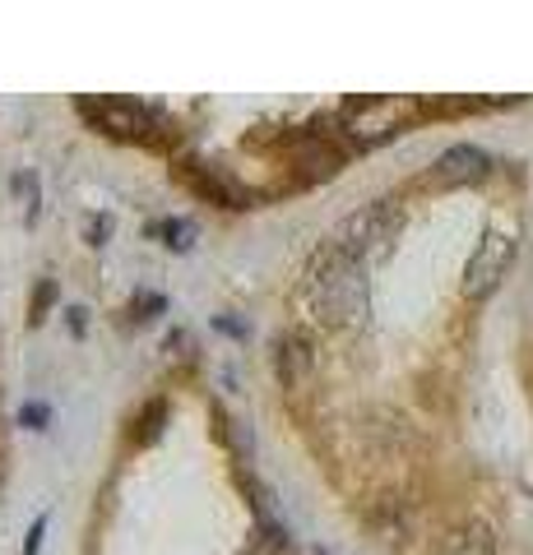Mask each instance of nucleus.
<instances>
[{"label": "nucleus", "instance_id": "f257e3e1", "mask_svg": "<svg viewBox=\"0 0 533 555\" xmlns=\"http://www.w3.org/2000/svg\"><path fill=\"white\" fill-rule=\"evenodd\" d=\"M306 301H312V315L325 328L363 324L367 320V264H357L334 241H325L312 255V269H306Z\"/></svg>", "mask_w": 533, "mask_h": 555}, {"label": "nucleus", "instance_id": "f03ea898", "mask_svg": "<svg viewBox=\"0 0 533 555\" xmlns=\"http://www.w3.org/2000/svg\"><path fill=\"white\" fill-rule=\"evenodd\" d=\"M413 116H422L418 98H357L339 107V130L353 139L357 149H376L394 139Z\"/></svg>", "mask_w": 533, "mask_h": 555}, {"label": "nucleus", "instance_id": "7ed1b4c3", "mask_svg": "<svg viewBox=\"0 0 533 555\" xmlns=\"http://www.w3.org/2000/svg\"><path fill=\"white\" fill-rule=\"evenodd\" d=\"M399 222H404L399 204H394V199H376L367 208H357L353 218H343L334 246L343 255H353L357 264H367V259H381L390 250V241L399 236Z\"/></svg>", "mask_w": 533, "mask_h": 555}, {"label": "nucleus", "instance_id": "20e7f679", "mask_svg": "<svg viewBox=\"0 0 533 555\" xmlns=\"http://www.w3.org/2000/svg\"><path fill=\"white\" fill-rule=\"evenodd\" d=\"M515 264V232L510 228H487L478 250L464 264V297L469 301H487L496 287H502L506 269Z\"/></svg>", "mask_w": 533, "mask_h": 555}, {"label": "nucleus", "instance_id": "39448f33", "mask_svg": "<svg viewBox=\"0 0 533 555\" xmlns=\"http://www.w3.org/2000/svg\"><path fill=\"white\" fill-rule=\"evenodd\" d=\"M79 112L89 116L98 130H107L116 139H153V130H158L153 112L140 107V102H126V98H79Z\"/></svg>", "mask_w": 533, "mask_h": 555}, {"label": "nucleus", "instance_id": "423d86ee", "mask_svg": "<svg viewBox=\"0 0 533 555\" xmlns=\"http://www.w3.org/2000/svg\"><path fill=\"white\" fill-rule=\"evenodd\" d=\"M492 171V163H487V153L478 149V144H455V149H445L441 158H436V167H432V181L436 190H459V185H478Z\"/></svg>", "mask_w": 533, "mask_h": 555}, {"label": "nucleus", "instance_id": "0eeeda50", "mask_svg": "<svg viewBox=\"0 0 533 555\" xmlns=\"http://www.w3.org/2000/svg\"><path fill=\"white\" fill-rule=\"evenodd\" d=\"M186 181H191L204 199H214V204H223V208H246V204H251L246 190L237 185L223 167H214V163H191V167H186Z\"/></svg>", "mask_w": 533, "mask_h": 555}, {"label": "nucleus", "instance_id": "6e6552de", "mask_svg": "<svg viewBox=\"0 0 533 555\" xmlns=\"http://www.w3.org/2000/svg\"><path fill=\"white\" fill-rule=\"evenodd\" d=\"M246 495H251V509H255V524H261L265 542H269V546H288V528L279 524V518H274V505H269V491H265V486L246 477Z\"/></svg>", "mask_w": 533, "mask_h": 555}, {"label": "nucleus", "instance_id": "1a4fd4ad", "mask_svg": "<svg viewBox=\"0 0 533 555\" xmlns=\"http://www.w3.org/2000/svg\"><path fill=\"white\" fill-rule=\"evenodd\" d=\"M496 542H492V532L483 524H469V528H459L445 537V551L441 555H492Z\"/></svg>", "mask_w": 533, "mask_h": 555}, {"label": "nucleus", "instance_id": "9d476101", "mask_svg": "<svg viewBox=\"0 0 533 555\" xmlns=\"http://www.w3.org/2000/svg\"><path fill=\"white\" fill-rule=\"evenodd\" d=\"M302 366H306V347L297 338H279V375H283V385H297Z\"/></svg>", "mask_w": 533, "mask_h": 555}, {"label": "nucleus", "instance_id": "9b49d317", "mask_svg": "<svg viewBox=\"0 0 533 555\" xmlns=\"http://www.w3.org/2000/svg\"><path fill=\"white\" fill-rule=\"evenodd\" d=\"M158 232L167 236L163 246H172V250H191V236H195V228H191V222H186V218H167Z\"/></svg>", "mask_w": 533, "mask_h": 555}, {"label": "nucleus", "instance_id": "f8f14e48", "mask_svg": "<svg viewBox=\"0 0 533 555\" xmlns=\"http://www.w3.org/2000/svg\"><path fill=\"white\" fill-rule=\"evenodd\" d=\"M163 416H167V403H149V412H144V430H140V444H149L153 436H158V430H163Z\"/></svg>", "mask_w": 533, "mask_h": 555}, {"label": "nucleus", "instance_id": "ddd939ff", "mask_svg": "<svg viewBox=\"0 0 533 555\" xmlns=\"http://www.w3.org/2000/svg\"><path fill=\"white\" fill-rule=\"evenodd\" d=\"M20 422H24L28 430H42V426H47V408H42V403H28V408L20 412Z\"/></svg>", "mask_w": 533, "mask_h": 555}, {"label": "nucleus", "instance_id": "4468645a", "mask_svg": "<svg viewBox=\"0 0 533 555\" xmlns=\"http://www.w3.org/2000/svg\"><path fill=\"white\" fill-rule=\"evenodd\" d=\"M42 532H47V518H38V524H33V532H28V546H24V555H38V542H42Z\"/></svg>", "mask_w": 533, "mask_h": 555}, {"label": "nucleus", "instance_id": "2eb2a0df", "mask_svg": "<svg viewBox=\"0 0 533 555\" xmlns=\"http://www.w3.org/2000/svg\"><path fill=\"white\" fill-rule=\"evenodd\" d=\"M107 232H112V222H107V218H98V222H93V228H89V236H93V246H102V236H107Z\"/></svg>", "mask_w": 533, "mask_h": 555}, {"label": "nucleus", "instance_id": "dca6fc26", "mask_svg": "<svg viewBox=\"0 0 533 555\" xmlns=\"http://www.w3.org/2000/svg\"><path fill=\"white\" fill-rule=\"evenodd\" d=\"M316 555H334V551H325V546H316Z\"/></svg>", "mask_w": 533, "mask_h": 555}, {"label": "nucleus", "instance_id": "f3484780", "mask_svg": "<svg viewBox=\"0 0 533 555\" xmlns=\"http://www.w3.org/2000/svg\"><path fill=\"white\" fill-rule=\"evenodd\" d=\"M242 555H261V551H255V546H251V551H242Z\"/></svg>", "mask_w": 533, "mask_h": 555}]
</instances>
